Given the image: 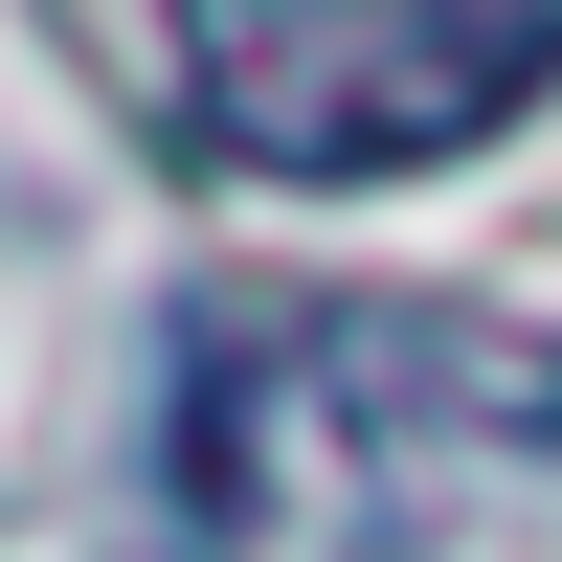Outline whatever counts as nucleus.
Segmentation results:
<instances>
[{"instance_id": "f257e3e1", "label": "nucleus", "mask_w": 562, "mask_h": 562, "mask_svg": "<svg viewBox=\"0 0 562 562\" xmlns=\"http://www.w3.org/2000/svg\"><path fill=\"white\" fill-rule=\"evenodd\" d=\"M158 113L203 180L383 203L562 113V0H158Z\"/></svg>"}, {"instance_id": "f03ea898", "label": "nucleus", "mask_w": 562, "mask_h": 562, "mask_svg": "<svg viewBox=\"0 0 562 562\" xmlns=\"http://www.w3.org/2000/svg\"><path fill=\"white\" fill-rule=\"evenodd\" d=\"M338 450L562 473V338L540 315H450V293H293V315H203L180 338V473L225 518H315Z\"/></svg>"}]
</instances>
